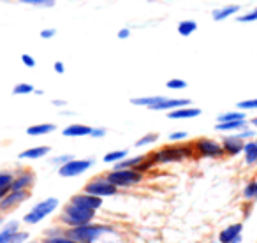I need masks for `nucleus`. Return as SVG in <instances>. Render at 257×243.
<instances>
[{
  "mask_svg": "<svg viewBox=\"0 0 257 243\" xmlns=\"http://www.w3.org/2000/svg\"><path fill=\"white\" fill-rule=\"evenodd\" d=\"M241 194H243V199L245 201H250V203L257 201V180H250V182L243 187Z\"/></svg>",
  "mask_w": 257,
  "mask_h": 243,
  "instance_id": "nucleus-27",
  "label": "nucleus"
},
{
  "mask_svg": "<svg viewBox=\"0 0 257 243\" xmlns=\"http://www.w3.org/2000/svg\"><path fill=\"white\" fill-rule=\"evenodd\" d=\"M53 106H57V107H65V106H67V102H65V100H62V99H53Z\"/></svg>",
  "mask_w": 257,
  "mask_h": 243,
  "instance_id": "nucleus-47",
  "label": "nucleus"
},
{
  "mask_svg": "<svg viewBox=\"0 0 257 243\" xmlns=\"http://www.w3.org/2000/svg\"><path fill=\"white\" fill-rule=\"evenodd\" d=\"M53 69H55V72H57V74H64V72H65V64H64V62H60V60H57L53 64Z\"/></svg>",
  "mask_w": 257,
  "mask_h": 243,
  "instance_id": "nucleus-45",
  "label": "nucleus"
},
{
  "mask_svg": "<svg viewBox=\"0 0 257 243\" xmlns=\"http://www.w3.org/2000/svg\"><path fill=\"white\" fill-rule=\"evenodd\" d=\"M255 141H257V138H255ZM255 166H257V164H255Z\"/></svg>",
  "mask_w": 257,
  "mask_h": 243,
  "instance_id": "nucleus-54",
  "label": "nucleus"
},
{
  "mask_svg": "<svg viewBox=\"0 0 257 243\" xmlns=\"http://www.w3.org/2000/svg\"><path fill=\"white\" fill-rule=\"evenodd\" d=\"M51 148L48 145H41V147H32V148H27V150L20 152L18 157L22 161H37V159H43L46 155H50Z\"/></svg>",
  "mask_w": 257,
  "mask_h": 243,
  "instance_id": "nucleus-15",
  "label": "nucleus"
},
{
  "mask_svg": "<svg viewBox=\"0 0 257 243\" xmlns=\"http://www.w3.org/2000/svg\"><path fill=\"white\" fill-rule=\"evenodd\" d=\"M44 243H76V241H72L69 236H65V232L64 234H57V236H46L44 238Z\"/></svg>",
  "mask_w": 257,
  "mask_h": 243,
  "instance_id": "nucleus-36",
  "label": "nucleus"
},
{
  "mask_svg": "<svg viewBox=\"0 0 257 243\" xmlns=\"http://www.w3.org/2000/svg\"><path fill=\"white\" fill-rule=\"evenodd\" d=\"M166 86H168L169 90H185L189 85H187L185 79H182V78H173V79H168Z\"/></svg>",
  "mask_w": 257,
  "mask_h": 243,
  "instance_id": "nucleus-33",
  "label": "nucleus"
},
{
  "mask_svg": "<svg viewBox=\"0 0 257 243\" xmlns=\"http://www.w3.org/2000/svg\"><path fill=\"white\" fill-rule=\"evenodd\" d=\"M125 157H128L127 148H125V150H113V152H107V154L104 155L102 162H106V164H116V162L123 161Z\"/></svg>",
  "mask_w": 257,
  "mask_h": 243,
  "instance_id": "nucleus-25",
  "label": "nucleus"
},
{
  "mask_svg": "<svg viewBox=\"0 0 257 243\" xmlns=\"http://www.w3.org/2000/svg\"><path fill=\"white\" fill-rule=\"evenodd\" d=\"M95 210H90V208H85L81 204H76V203H71L69 201L60 211V220L62 225L65 227H78V225H85V224H90L93 222L95 218Z\"/></svg>",
  "mask_w": 257,
  "mask_h": 243,
  "instance_id": "nucleus-2",
  "label": "nucleus"
},
{
  "mask_svg": "<svg viewBox=\"0 0 257 243\" xmlns=\"http://www.w3.org/2000/svg\"><path fill=\"white\" fill-rule=\"evenodd\" d=\"M168 138L171 143H182V141H185L187 138H189V134H187L185 131H175V133H171Z\"/></svg>",
  "mask_w": 257,
  "mask_h": 243,
  "instance_id": "nucleus-37",
  "label": "nucleus"
},
{
  "mask_svg": "<svg viewBox=\"0 0 257 243\" xmlns=\"http://www.w3.org/2000/svg\"><path fill=\"white\" fill-rule=\"evenodd\" d=\"M83 190L88 194H93V196H99V197H111V196H116L118 194V187H114L109 180L106 178V175L102 176H95L92 178L90 182H86V185L83 187Z\"/></svg>",
  "mask_w": 257,
  "mask_h": 243,
  "instance_id": "nucleus-7",
  "label": "nucleus"
},
{
  "mask_svg": "<svg viewBox=\"0 0 257 243\" xmlns=\"http://www.w3.org/2000/svg\"><path fill=\"white\" fill-rule=\"evenodd\" d=\"M71 203H76V204H81L85 208H90V210H100L104 204V199L99 196H93V194H88L85 190H81L79 194H74L71 197Z\"/></svg>",
  "mask_w": 257,
  "mask_h": 243,
  "instance_id": "nucleus-12",
  "label": "nucleus"
},
{
  "mask_svg": "<svg viewBox=\"0 0 257 243\" xmlns=\"http://www.w3.org/2000/svg\"><path fill=\"white\" fill-rule=\"evenodd\" d=\"M248 126L246 120H232V122H217L215 124V131L217 133H239L241 129Z\"/></svg>",
  "mask_w": 257,
  "mask_h": 243,
  "instance_id": "nucleus-19",
  "label": "nucleus"
},
{
  "mask_svg": "<svg viewBox=\"0 0 257 243\" xmlns=\"http://www.w3.org/2000/svg\"><path fill=\"white\" fill-rule=\"evenodd\" d=\"M93 164H95L93 159H71L69 162L58 168V175L62 178H76V176L88 171Z\"/></svg>",
  "mask_w": 257,
  "mask_h": 243,
  "instance_id": "nucleus-8",
  "label": "nucleus"
},
{
  "mask_svg": "<svg viewBox=\"0 0 257 243\" xmlns=\"http://www.w3.org/2000/svg\"><path fill=\"white\" fill-rule=\"evenodd\" d=\"M107 232H113L111 225L93 224V222L78 225V227H65V236H69L76 243H95L100 236L107 234Z\"/></svg>",
  "mask_w": 257,
  "mask_h": 243,
  "instance_id": "nucleus-3",
  "label": "nucleus"
},
{
  "mask_svg": "<svg viewBox=\"0 0 257 243\" xmlns=\"http://www.w3.org/2000/svg\"><path fill=\"white\" fill-rule=\"evenodd\" d=\"M154 157L155 164H175V162H183L187 159L196 157V150H194L192 143H173L166 145V147L159 148L155 152H150Z\"/></svg>",
  "mask_w": 257,
  "mask_h": 243,
  "instance_id": "nucleus-1",
  "label": "nucleus"
},
{
  "mask_svg": "<svg viewBox=\"0 0 257 243\" xmlns=\"http://www.w3.org/2000/svg\"><path fill=\"white\" fill-rule=\"evenodd\" d=\"M250 126H252L253 129H257V116H253L252 120H250Z\"/></svg>",
  "mask_w": 257,
  "mask_h": 243,
  "instance_id": "nucleus-49",
  "label": "nucleus"
},
{
  "mask_svg": "<svg viewBox=\"0 0 257 243\" xmlns=\"http://www.w3.org/2000/svg\"><path fill=\"white\" fill-rule=\"evenodd\" d=\"M239 241H241V236H239V238H236L234 241H231V243H239Z\"/></svg>",
  "mask_w": 257,
  "mask_h": 243,
  "instance_id": "nucleus-51",
  "label": "nucleus"
},
{
  "mask_svg": "<svg viewBox=\"0 0 257 243\" xmlns=\"http://www.w3.org/2000/svg\"><path fill=\"white\" fill-rule=\"evenodd\" d=\"M243 161L246 166H253L257 164V141L255 140H248L245 141V148H243Z\"/></svg>",
  "mask_w": 257,
  "mask_h": 243,
  "instance_id": "nucleus-20",
  "label": "nucleus"
},
{
  "mask_svg": "<svg viewBox=\"0 0 257 243\" xmlns=\"http://www.w3.org/2000/svg\"><path fill=\"white\" fill-rule=\"evenodd\" d=\"M30 238L29 232H23V231H16L15 234L11 236V239H9V243H27Z\"/></svg>",
  "mask_w": 257,
  "mask_h": 243,
  "instance_id": "nucleus-38",
  "label": "nucleus"
},
{
  "mask_svg": "<svg viewBox=\"0 0 257 243\" xmlns=\"http://www.w3.org/2000/svg\"><path fill=\"white\" fill-rule=\"evenodd\" d=\"M203 111L196 106H182V107H176L173 111H168V118L169 120H190V118H197Z\"/></svg>",
  "mask_w": 257,
  "mask_h": 243,
  "instance_id": "nucleus-14",
  "label": "nucleus"
},
{
  "mask_svg": "<svg viewBox=\"0 0 257 243\" xmlns=\"http://www.w3.org/2000/svg\"><path fill=\"white\" fill-rule=\"evenodd\" d=\"M238 136L241 138L243 141H248V140H255V131L253 129H248V127H245V129H241L238 133Z\"/></svg>",
  "mask_w": 257,
  "mask_h": 243,
  "instance_id": "nucleus-40",
  "label": "nucleus"
},
{
  "mask_svg": "<svg viewBox=\"0 0 257 243\" xmlns=\"http://www.w3.org/2000/svg\"><path fill=\"white\" fill-rule=\"evenodd\" d=\"M236 106H238V109H241V111H253V109H257V99L239 100Z\"/></svg>",
  "mask_w": 257,
  "mask_h": 243,
  "instance_id": "nucleus-35",
  "label": "nucleus"
},
{
  "mask_svg": "<svg viewBox=\"0 0 257 243\" xmlns=\"http://www.w3.org/2000/svg\"><path fill=\"white\" fill-rule=\"evenodd\" d=\"M16 231H20V222L18 220H9L2 225L0 229V243H9L11 236L15 234Z\"/></svg>",
  "mask_w": 257,
  "mask_h": 243,
  "instance_id": "nucleus-22",
  "label": "nucleus"
},
{
  "mask_svg": "<svg viewBox=\"0 0 257 243\" xmlns=\"http://www.w3.org/2000/svg\"><path fill=\"white\" fill-rule=\"evenodd\" d=\"M147 155H136V157H125L123 161L113 164V169H136L138 166L143 162V159Z\"/></svg>",
  "mask_w": 257,
  "mask_h": 243,
  "instance_id": "nucleus-23",
  "label": "nucleus"
},
{
  "mask_svg": "<svg viewBox=\"0 0 257 243\" xmlns=\"http://www.w3.org/2000/svg\"><path fill=\"white\" fill-rule=\"evenodd\" d=\"M27 243H36V241H27Z\"/></svg>",
  "mask_w": 257,
  "mask_h": 243,
  "instance_id": "nucleus-53",
  "label": "nucleus"
},
{
  "mask_svg": "<svg viewBox=\"0 0 257 243\" xmlns=\"http://www.w3.org/2000/svg\"><path fill=\"white\" fill-rule=\"evenodd\" d=\"M176 30H178V34L182 37H190L197 30V23L194 20H183V22L178 23Z\"/></svg>",
  "mask_w": 257,
  "mask_h": 243,
  "instance_id": "nucleus-24",
  "label": "nucleus"
},
{
  "mask_svg": "<svg viewBox=\"0 0 257 243\" xmlns=\"http://www.w3.org/2000/svg\"><path fill=\"white\" fill-rule=\"evenodd\" d=\"M57 129L55 124H36V126H30L27 129V134L32 138H37V136H46V134H51L53 131Z\"/></svg>",
  "mask_w": 257,
  "mask_h": 243,
  "instance_id": "nucleus-21",
  "label": "nucleus"
},
{
  "mask_svg": "<svg viewBox=\"0 0 257 243\" xmlns=\"http://www.w3.org/2000/svg\"><path fill=\"white\" fill-rule=\"evenodd\" d=\"M32 192L30 190H9L2 199H0V213H8V211L18 208L25 201L30 199Z\"/></svg>",
  "mask_w": 257,
  "mask_h": 243,
  "instance_id": "nucleus-9",
  "label": "nucleus"
},
{
  "mask_svg": "<svg viewBox=\"0 0 257 243\" xmlns=\"http://www.w3.org/2000/svg\"><path fill=\"white\" fill-rule=\"evenodd\" d=\"M159 141V134L157 133H148L145 134V136H141L140 140L134 143V147L136 148H145V147H150V145L157 143Z\"/></svg>",
  "mask_w": 257,
  "mask_h": 243,
  "instance_id": "nucleus-29",
  "label": "nucleus"
},
{
  "mask_svg": "<svg viewBox=\"0 0 257 243\" xmlns=\"http://www.w3.org/2000/svg\"><path fill=\"white\" fill-rule=\"evenodd\" d=\"M9 190H11V189H9V187H2V189H0V199H2V197H4L6 194L9 192Z\"/></svg>",
  "mask_w": 257,
  "mask_h": 243,
  "instance_id": "nucleus-48",
  "label": "nucleus"
},
{
  "mask_svg": "<svg viewBox=\"0 0 257 243\" xmlns=\"http://www.w3.org/2000/svg\"><path fill=\"white\" fill-rule=\"evenodd\" d=\"M34 93H36V95H44V90H37L36 88V92H34Z\"/></svg>",
  "mask_w": 257,
  "mask_h": 243,
  "instance_id": "nucleus-50",
  "label": "nucleus"
},
{
  "mask_svg": "<svg viewBox=\"0 0 257 243\" xmlns=\"http://www.w3.org/2000/svg\"><path fill=\"white\" fill-rule=\"evenodd\" d=\"M194 150H196V157L201 159H222L225 157L222 143L211 138H197L196 141H192Z\"/></svg>",
  "mask_w": 257,
  "mask_h": 243,
  "instance_id": "nucleus-6",
  "label": "nucleus"
},
{
  "mask_svg": "<svg viewBox=\"0 0 257 243\" xmlns=\"http://www.w3.org/2000/svg\"><path fill=\"white\" fill-rule=\"evenodd\" d=\"M4 224H6V222H4V218L0 217V227H2V225H4Z\"/></svg>",
  "mask_w": 257,
  "mask_h": 243,
  "instance_id": "nucleus-52",
  "label": "nucleus"
},
{
  "mask_svg": "<svg viewBox=\"0 0 257 243\" xmlns=\"http://www.w3.org/2000/svg\"><path fill=\"white\" fill-rule=\"evenodd\" d=\"M64 232H65V229L55 227V229H48V231H46V236H57V234H64Z\"/></svg>",
  "mask_w": 257,
  "mask_h": 243,
  "instance_id": "nucleus-46",
  "label": "nucleus"
},
{
  "mask_svg": "<svg viewBox=\"0 0 257 243\" xmlns=\"http://www.w3.org/2000/svg\"><path fill=\"white\" fill-rule=\"evenodd\" d=\"M55 36H57V30H55V29H44V30H41V39L50 41V39H53Z\"/></svg>",
  "mask_w": 257,
  "mask_h": 243,
  "instance_id": "nucleus-43",
  "label": "nucleus"
},
{
  "mask_svg": "<svg viewBox=\"0 0 257 243\" xmlns=\"http://www.w3.org/2000/svg\"><path fill=\"white\" fill-rule=\"evenodd\" d=\"M92 129L93 127L85 126V124H71V126H67L62 131V134L65 138H85L92 134Z\"/></svg>",
  "mask_w": 257,
  "mask_h": 243,
  "instance_id": "nucleus-18",
  "label": "nucleus"
},
{
  "mask_svg": "<svg viewBox=\"0 0 257 243\" xmlns=\"http://www.w3.org/2000/svg\"><path fill=\"white\" fill-rule=\"evenodd\" d=\"M71 159H74V155H71V154L58 155V157H53V159H51V164H53V166H58V168H60V166H64L65 162H69Z\"/></svg>",
  "mask_w": 257,
  "mask_h": 243,
  "instance_id": "nucleus-39",
  "label": "nucleus"
},
{
  "mask_svg": "<svg viewBox=\"0 0 257 243\" xmlns=\"http://www.w3.org/2000/svg\"><path fill=\"white\" fill-rule=\"evenodd\" d=\"M116 37L120 41L128 39V37H131V29H128V27H123V29H120V30H118V34H116Z\"/></svg>",
  "mask_w": 257,
  "mask_h": 243,
  "instance_id": "nucleus-44",
  "label": "nucleus"
},
{
  "mask_svg": "<svg viewBox=\"0 0 257 243\" xmlns=\"http://www.w3.org/2000/svg\"><path fill=\"white\" fill-rule=\"evenodd\" d=\"M192 104V100L190 99H180V97H164L162 95V99L159 100L157 104H154V106L150 107L152 111H173L176 109V107H182V106H190Z\"/></svg>",
  "mask_w": 257,
  "mask_h": 243,
  "instance_id": "nucleus-13",
  "label": "nucleus"
},
{
  "mask_svg": "<svg viewBox=\"0 0 257 243\" xmlns=\"http://www.w3.org/2000/svg\"><path fill=\"white\" fill-rule=\"evenodd\" d=\"M155 161H154V157H152V154H147V157L143 159V162H141L140 166H138V171H141L145 175V173H148V171H152V169L155 168Z\"/></svg>",
  "mask_w": 257,
  "mask_h": 243,
  "instance_id": "nucleus-31",
  "label": "nucleus"
},
{
  "mask_svg": "<svg viewBox=\"0 0 257 243\" xmlns=\"http://www.w3.org/2000/svg\"><path fill=\"white\" fill-rule=\"evenodd\" d=\"M239 11H241V8L238 4H229L224 6V8H217L211 11V20L213 22H224V20L231 18V16H236Z\"/></svg>",
  "mask_w": 257,
  "mask_h": 243,
  "instance_id": "nucleus-16",
  "label": "nucleus"
},
{
  "mask_svg": "<svg viewBox=\"0 0 257 243\" xmlns=\"http://www.w3.org/2000/svg\"><path fill=\"white\" fill-rule=\"evenodd\" d=\"M236 22H238V23H253V22H257V8L250 9V11H246L245 15H241V16H236Z\"/></svg>",
  "mask_w": 257,
  "mask_h": 243,
  "instance_id": "nucleus-32",
  "label": "nucleus"
},
{
  "mask_svg": "<svg viewBox=\"0 0 257 243\" xmlns=\"http://www.w3.org/2000/svg\"><path fill=\"white\" fill-rule=\"evenodd\" d=\"M13 178H15V173L13 171H4V169H0V189H2V187H9V189H11Z\"/></svg>",
  "mask_w": 257,
  "mask_h": 243,
  "instance_id": "nucleus-34",
  "label": "nucleus"
},
{
  "mask_svg": "<svg viewBox=\"0 0 257 243\" xmlns=\"http://www.w3.org/2000/svg\"><path fill=\"white\" fill-rule=\"evenodd\" d=\"M220 143L225 157H238L239 154H243V148H245V141L238 134H227V136L222 138Z\"/></svg>",
  "mask_w": 257,
  "mask_h": 243,
  "instance_id": "nucleus-11",
  "label": "nucleus"
},
{
  "mask_svg": "<svg viewBox=\"0 0 257 243\" xmlns=\"http://www.w3.org/2000/svg\"><path fill=\"white\" fill-rule=\"evenodd\" d=\"M232 120H246V111H225L217 116V122H232Z\"/></svg>",
  "mask_w": 257,
  "mask_h": 243,
  "instance_id": "nucleus-26",
  "label": "nucleus"
},
{
  "mask_svg": "<svg viewBox=\"0 0 257 243\" xmlns=\"http://www.w3.org/2000/svg\"><path fill=\"white\" fill-rule=\"evenodd\" d=\"M36 185V173L29 168H22L15 171V178L11 183V190H30Z\"/></svg>",
  "mask_w": 257,
  "mask_h": 243,
  "instance_id": "nucleus-10",
  "label": "nucleus"
},
{
  "mask_svg": "<svg viewBox=\"0 0 257 243\" xmlns=\"http://www.w3.org/2000/svg\"><path fill=\"white\" fill-rule=\"evenodd\" d=\"M36 92V86L32 83H18L13 86V95H30Z\"/></svg>",
  "mask_w": 257,
  "mask_h": 243,
  "instance_id": "nucleus-30",
  "label": "nucleus"
},
{
  "mask_svg": "<svg viewBox=\"0 0 257 243\" xmlns=\"http://www.w3.org/2000/svg\"><path fill=\"white\" fill-rule=\"evenodd\" d=\"M107 134V131L104 129V127H93L92 129V134H90V138H95V140H100V138H104Z\"/></svg>",
  "mask_w": 257,
  "mask_h": 243,
  "instance_id": "nucleus-42",
  "label": "nucleus"
},
{
  "mask_svg": "<svg viewBox=\"0 0 257 243\" xmlns=\"http://www.w3.org/2000/svg\"><path fill=\"white\" fill-rule=\"evenodd\" d=\"M241 231H243V224H241V222H236V224L227 225V227L222 229L220 234H218V241H220V243L234 241L236 238H239V236H241Z\"/></svg>",
  "mask_w": 257,
  "mask_h": 243,
  "instance_id": "nucleus-17",
  "label": "nucleus"
},
{
  "mask_svg": "<svg viewBox=\"0 0 257 243\" xmlns=\"http://www.w3.org/2000/svg\"><path fill=\"white\" fill-rule=\"evenodd\" d=\"M57 208H58L57 197H46V199H43L37 204H34L32 210L23 217V222L29 224V225H36V224H39L41 220H44L46 217H50Z\"/></svg>",
  "mask_w": 257,
  "mask_h": 243,
  "instance_id": "nucleus-5",
  "label": "nucleus"
},
{
  "mask_svg": "<svg viewBox=\"0 0 257 243\" xmlns=\"http://www.w3.org/2000/svg\"><path fill=\"white\" fill-rule=\"evenodd\" d=\"M106 178L118 189H131L140 185L145 180V175L138 169H111L106 173Z\"/></svg>",
  "mask_w": 257,
  "mask_h": 243,
  "instance_id": "nucleus-4",
  "label": "nucleus"
},
{
  "mask_svg": "<svg viewBox=\"0 0 257 243\" xmlns=\"http://www.w3.org/2000/svg\"><path fill=\"white\" fill-rule=\"evenodd\" d=\"M20 4L32 6V8H41V9H51V8H55L57 0H20Z\"/></svg>",
  "mask_w": 257,
  "mask_h": 243,
  "instance_id": "nucleus-28",
  "label": "nucleus"
},
{
  "mask_svg": "<svg viewBox=\"0 0 257 243\" xmlns=\"http://www.w3.org/2000/svg\"><path fill=\"white\" fill-rule=\"evenodd\" d=\"M22 64L25 65V67H29V69H34V67L37 65V62H36V58H34L32 55L23 53V55H22Z\"/></svg>",
  "mask_w": 257,
  "mask_h": 243,
  "instance_id": "nucleus-41",
  "label": "nucleus"
}]
</instances>
